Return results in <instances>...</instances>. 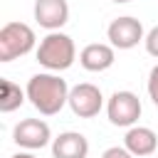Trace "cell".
<instances>
[{"label":"cell","instance_id":"cell-1","mask_svg":"<svg viewBox=\"0 0 158 158\" xmlns=\"http://www.w3.org/2000/svg\"><path fill=\"white\" fill-rule=\"evenodd\" d=\"M27 99L30 104L42 114V116H54L64 109V104H69V86L67 81L54 74V72H40V74H32L27 79Z\"/></svg>","mask_w":158,"mask_h":158},{"label":"cell","instance_id":"cell-2","mask_svg":"<svg viewBox=\"0 0 158 158\" xmlns=\"http://www.w3.org/2000/svg\"><path fill=\"white\" fill-rule=\"evenodd\" d=\"M74 59H77L74 40L59 30L49 32L37 47V62L49 72H64L74 64Z\"/></svg>","mask_w":158,"mask_h":158},{"label":"cell","instance_id":"cell-3","mask_svg":"<svg viewBox=\"0 0 158 158\" xmlns=\"http://www.w3.org/2000/svg\"><path fill=\"white\" fill-rule=\"evenodd\" d=\"M35 30L25 22H7L0 30V62H12L25 57L35 47Z\"/></svg>","mask_w":158,"mask_h":158},{"label":"cell","instance_id":"cell-4","mask_svg":"<svg viewBox=\"0 0 158 158\" xmlns=\"http://www.w3.org/2000/svg\"><path fill=\"white\" fill-rule=\"evenodd\" d=\"M141 99L133 94V91H114L106 101V116L114 126H121V128H131L136 126V121L141 118Z\"/></svg>","mask_w":158,"mask_h":158},{"label":"cell","instance_id":"cell-5","mask_svg":"<svg viewBox=\"0 0 158 158\" xmlns=\"http://www.w3.org/2000/svg\"><path fill=\"white\" fill-rule=\"evenodd\" d=\"M104 106V94L96 84H89V81H81L77 86H72L69 91V109L74 116L79 118H94Z\"/></svg>","mask_w":158,"mask_h":158},{"label":"cell","instance_id":"cell-6","mask_svg":"<svg viewBox=\"0 0 158 158\" xmlns=\"http://www.w3.org/2000/svg\"><path fill=\"white\" fill-rule=\"evenodd\" d=\"M106 37H109V44L116 47V49H133L138 42L146 40L141 20H136V17H131V15L116 17V20L106 27Z\"/></svg>","mask_w":158,"mask_h":158},{"label":"cell","instance_id":"cell-7","mask_svg":"<svg viewBox=\"0 0 158 158\" xmlns=\"http://www.w3.org/2000/svg\"><path fill=\"white\" fill-rule=\"evenodd\" d=\"M52 138V131H49V123L42 121V118H22L20 123H15L12 128V141L20 146V148H27V151H37V148H44Z\"/></svg>","mask_w":158,"mask_h":158},{"label":"cell","instance_id":"cell-8","mask_svg":"<svg viewBox=\"0 0 158 158\" xmlns=\"http://www.w3.org/2000/svg\"><path fill=\"white\" fill-rule=\"evenodd\" d=\"M35 20L40 27L54 32L69 22L67 0H35Z\"/></svg>","mask_w":158,"mask_h":158},{"label":"cell","instance_id":"cell-9","mask_svg":"<svg viewBox=\"0 0 158 158\" xmlns=\"http://www.w3.org/2000/svg\"><path fill=\"white\" fill-rule=\"evenodd\" d=\"M116 47L111 44H104V42H91L86 44L81 52H79V64L86 69V72H106L114 59H116Z\"/></svg>","mask_w":158,"mask_h":158},{"label":"cell","instance_id":"cell-10","mask_svg":"<svg viewBox=\"0 0 158 158\" xmlns=\"http://www.w3.org/2000/svg\"><path fill=\"white\" fill-rule=\"evenodd\" d=\"M52 156L54 158H86L89 141L79 131H64L52 141Z\"/></svg>","mask_w":158,"mask_h":158},{"label":"cell","instance_id":"cell-11","mask_svg":"<svg viewBox=\"0 0 158 158\" xmlns=\"http://www.w3.org/2000/svg\"><path fill=\"white\" fill-rule=\"evenodd\" d=\"M123 146L136 158H143V156H151L158 148V136L148 126H131L126 131V136H123Z\"/></svg>","mask_w":158,"mask_h":158},{"label":"cell","instance_id":"cell-12","mask_svg":"<svg viewBox=\"0 0 158 158\" xmlns=\"http://www.w3.org/2000/svg\"><path fill=\"white\" fill-rule=\"evenodd\" d=\"M25 99H27V91H22L15 81H10V79L0 81V111L2 114H10V111L20 109Z\"/></svg>","mask_w":158,"mask_h":158},{"label":"cell","instance_id":"cell-13","mask_svg":"<svg viewBox=\"0 0 158 158\" xmlns=\"http://www.w3.org/2000/svg\"><path fill=\"white\" fill-rule=\"evenodd\" d=\"M143 44H146V52H148L151 57H156V59H158V27H153V30L146 35Z\"/></svg>","mask_w":158,"mask_h":158},{"label":"cell","instance_id":"cell-14","mask_svg":"<svg viewBox=\"0 0 158 158\" xmlns=\"http://www.w3.org/2000/svg\"><path fill=\"white\" fill-rule=\"evenodd\" d=\"M148 96H151V101L158 106V64L151 69V74H148Z\"/></svg>","mask_w":158,"mask_h":158},{"label":"cell","instance_id":"cell-15","mask_svg":"<svg viewBox=\"0 0 158 158\" xmlns=\"http://www.w3.org/2000/svg\"><path fill=\"white\" fill-rule=\"evenodd\" d=\"M101 158H136L126 146H111V148H106L104 153H101Z\"/></svg>","mask_w":158,"mask_h":158},{"label":"cell","instance_id":"cell-16","mask_svg":"<svg viewBox=\"0 0 158 158\" xmlns=\"http://www.w3.org/2000/svg\"><path fill=\"white\" fill-rule=\"evenodd\" d=\"M10 158H35L32 153H15V156H10Z\"/></svg>","mask_w":158,"mask_h":158},{"label":"cell","instance_id":"cell-17","mask_svg":"<svg viewBox=\"0 0 158 158\" xmlns=\"http://www.w3.org/2000/svg\"><path fill=\"white\" fill-rule=\"evenodd\" d=\"M114 2H118V5H121V2H131V0H114Z\"/></svg>","mask_w":158,"mask_h":158}]
</instances>
